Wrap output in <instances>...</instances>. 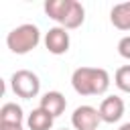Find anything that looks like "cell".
<instances>
[{
  "mask_svg": "<svg viewBox=\"0 0 130 130\" xmlns=\"http://www.w3.org/2000/svg\"><path fill=\"white\" fill-rule=\"evenodd\" d=\"M61 130H69V128H61Z\"/></svg>",
  "mask_w": 130,
  "mask_h": 130,
  "instance_id": "obj_17",
  "label": "cell"
},
{
  "mask_svg": "<svg viewBox=\"0 0 130 130\" xmlns=\"http://www.w3.org/2000/svg\"><path fill=\"white\" fill-rule=\"evenodd\" d=\"M71 2L73 0H47L45 2V14L51 20L63 24V20H65V16H67V12L71 8Z\"/></svg>",
  "mask_w": 130,
  "mask_h": 130,
  "instance_id": "obj_10",
  "label": "cell"
},
{
  "mask_svg": "<svg viewBox=\"0 0 130 130\" xmlns=\"http://www.w3.org/2000/svg\"><path fill=\"white\" fill-rule=\"evenodd\" d=\"M118 130H130V122H126V124H122Z\"/></svg>",
  "mask_w": 130,
  "mask_h": 130,
  "instance_id": "obj_16",
  "label": "cell"
},
{
  "mask_svg": "<svg viewBox=\"0 0 130 130\" xmlns=\"http://www.w3.org/2000/svg\"><path fill=\"white\" fill-rule=\"evenodd\" d=\"M69 45H71V39H69V32L67 28L63 26H53L47 30L45 35V47L49 53L53 55H63L69 51Z\"/></svg>",
  "mask_w": 130,
  "mask_h": 130,
  "instance_id": "obj_5",
  "label": "cell"
},
{
  "mask_svg": "<svg viewBox=\"0 0 130 130\" xmlns=\"http://www.w3.org/2000/svg\"><path fill=\"white\" fill-rule=\"evenodd\" d=\"M0 130H24L22 124H0Z\"/></svg>",
  "mask_w": 130,
  "mask_h": 130,
  "instance_id": "obj_15",
  "label": "cell"
},
{
  "mask_svg": "<svg viewBox=\"0 0 130 130\" xmlns=\"http://www.w3.org/2000/svg\"><path fill=\"white\" fill-rule=\"evenodd\" d=\"M102 118H100V112L98 108L93 106H79L73 110L71 114V124H73V130H98Z\"/></svg>",
  "mask_w": 130,
  "mask_h": 130,
  "instance_id": "obj_4",
  "label": "cell"
},
{
  "mask_svg": "<svg viewBox=\"0 0 130 130\" xmlns=\"http://www.w3.org/2000/svg\"><path fill=\"white\" fill-rule=\"evenodd\" d=\"M71 85L79 95H102L110 87V73L102 67H77L71 73Z\"/></svg>",
  "mask_w": 130,
  "mask_h": 130,
  "instance_id": "obj_1",
  "label": "cell"
},
{
  "mask_svg": "<svg viewBox=\"0 0 130 130\" xmlns=\"http://www.w3.org/2000/svg\"><path fill=\"white\" fill-rule=\"evenodd\" d=\"M22 120H24V114L18 104L6 102L0 108V124H22Z\"/></svg>",
  "mask_w": 130,
  "mask_h": 130,
  "instance_id": "obj_12",
  "label": "cell"
},
{
  "mask_svg": "<svg viewBox=\"0 0 130 130\" xmlns=\"http://www.w3.org/2000/svg\"><path fill=\"white\" fill-rule=\"evenodd\" d=\"M114 83L120 91L130 93V65H122L114 73Z\"/></svg>",
  "mask_w": 130,
  "mask_h": 130,
  "instance_id": "obj_13",
  "label": "cell"
},
{
  "mask_svg": "<svg viewBox=\"0 0 130 130\" xmlns=\"http://www.w3.org/2000/svg\"><path fill=\"white\" fill-rule=\"evenodd\" d=\"M39 43H41V30L37 24H30V22L18 24L6 35V47L14 55H26Z\"/></svg>",
  "mask_w": 130,
  "mask_h": 130,
  "instance_id": "obj_2",
  "label": "cell"
},
{
  "mask_svg": "<svg viewBox=\"0 0 130 130\" xmlns=\"http://www.w3.org/2000/svg\"><path fill=\"white\" fill-rule=\"evenodd\" d=\"M39 108L47 110L53 118H57V116H61V114L65 112V108H67V100H65V95H63L61 91H47V93L41 98Z\"/></svg>",
  "mask_w": 130,
  "mask_h": 130,
  "instance_id": "obj_7",
  "label": "cell"
},
{
  "mask_svg": "<svg viewBox=\"0 0 130 130\" xmlns=\"http://www.w3.org/2000/svg\"><path fill=\"white\" fill-rule=\"evenodd\" d=\"M110 20L118 30H130V0L116 4L110 10Z\"/></svg>",
  "mask_w": 130,
  "mask_h": 130,
  "instance_id": "obj_9",
  "label": "cell"
},
{
  "mask_svg": "<svg viewBox=\"0 0 130 130\" xmlns=\"http://www.w3.org/2000/svg\"><path fill=\"white\" fill-rule=\"evenodd\" d=\"M124 110H126V106H124V100H122L120 95H108V98H104L102 104H100V108H98L100 118H102V122H106V124L118 122V120L124 116Z\"/></svg>",
  "mask_w": 130,
  "mask_h": 130,
  "instance_id": "obj_6",
  "label": "cell"
},
{
  "mask_svg": "<svg viewBox=\"0 0 130 130\" xmlns=\"http://www.w3.org/2000/svg\"><path fill=\"white\" fill-rule=\"evenodd\" d=\"M53 120L55 118L47 110L35 108L26 118V126H28V130H51L53 128Z\"/></svg>",
  "mask_w": 130,
  "mask_h": 130,
  "instance_id": "obj_8",
  "label": "cell"
},
{
  "mask_svg": "<svg viewBox=\"0 0 130 130\" xmlns=\"http://www.w3.org/2000/svg\"><path fill=\"white\" fill-rule=\"evenodd\" d=\"M118 53H120V57L130 61V35H126L118 41Z\"/></svg>",
  "mask_w": 130,
  "mask_h": 130,
  "instance_id": "obj_14",
  "label": "cell"
},
{
  "mask_svg": "<svg viewBox=\"0 0 130 130\" xmlns=\"http://www.w3.org/2000/svg\"><path fill=\"white\" fill-rule=\"evenodd\" d=\"M10 87H12V91H14L18 98H22V100H32V98H37L39 91H41V81H39L37 73L28 71V69H18V71H14L12 77H10Z\"/></svg>",
  "mask_w": 130,
  "mask_h": 130,
  "instance_id": "obj_3",
  "label": "cell"
},
{
  "mask_svg": "<svg viewBox=\"0 0 130 130\" xmlns=\"http://www.w3.org/2000/svg\"><path fill=\"white\" fill-rule=\"evenodd\" d=\"M83 20H85V8H83L81 2L73 0V2H71V8H69V12H67V16H65V20H63L61 26L67 28V30L79 28V26L83 24Z\"/></svg>",
  "mask_w": 130,
  "mask_h": 130,
  "instance_id": "obj_11",
  "label": "cell"
}]
</instances>
